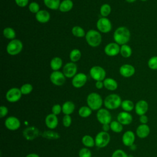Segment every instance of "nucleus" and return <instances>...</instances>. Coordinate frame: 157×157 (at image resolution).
<instances>
[{"mask_svg":"<svg viewBox=\"0 0 157 157\" xmlns=\"http://www.w3.org/2000/svg\"><path fill=\"white\" fill-rule=\"evenodd\" d=\"M122 101L121 97L117 94H110L105 97L104 105L108 110H115L121 106Z\"/></svg>","mask_w":157,"mask_h":157,"instance_id":"nucleus-4","label":"nucleus"},{"mask_svg":"<svg viewBox=\"0 0 157 157\" xmlns=\"http://www.w3.org/2000/svg\"><path fill=\"white\" fill-rule=\"evenodd\" d=\"M90 75L96 81H103L105 78L106 72L101 66H94L90 69Z\"/></svg>","mask_w":157,"mask_h":157,"instance_id":"nucleus-7","label":"nucleus"},{"mask_svg":"<svg viewBox=\"0 0 157 157\" xmlns=\"http://www.w3.org/2000/svg\"><path fill=\"white\" fill-rule=\"evenodd\" d=\"M74 6V3L72 0H63L61 2L59 10L61 12H67L70 11Z\"/></svg>","mask_w":157,"mask_h":157,"instance_id":"nucleus-26","label":"nucleus"},{"mask_svg":"<svg viewBox=\"0 0 157 157\" xmlns=\"http://www.w3.org/2000/svg\"><path fill=\"white\" fill-rule=\"evenodd\" d=\"M44 3L49 9L57 10L59 9L61 1L60 0H44Z\"/></svg>","mask_w":157,"mask_h":157,"instance_id":"nucleus-29","label":"nucleus"},{"mask_svg":"<svg viewBox=\"0 0 157 157\" xmlns=\"http://www.w3.org/2000/svg\"><path fill=\"white\" fill-rule=\"evenodd\" d=\"M8 109L5 105H1L0 107V117L2 118L6 117L8 113Z\"/></svg>","mask_w":157,"mask_h":157,"instance_id":"nucleus-46","label":"nucleus"},{"mask_svg":"<svg viewBox=\"0 0 157 157\" xmlns=\"http://www.w3.org/2000/svg\"><path fill=\"white\" fill-rule=\"evenodd\" d=\"M135 141V134L132 131H126L122 136V142L127 147L132 145Z\"/></svg>","mask_w":157,"mask_h":157,"instance_id":"nucleus-21","label":"nucleus"},{"mask_svg":"<svg viewBox=\"0 0 157 157\" xmlns=\"http://www.w3.org/2000/svg\"><path fill=\"white\" fill-rule=\"evenodd\" d=\"M139 121L141 123V124H147L148 121V117L145 115H143L140 116L139 118Z\"/></svg>","mask_w":157,"mask_h":157,"instance_id":"nucleus-48","label":"nucleus"},{"mask_svg":"<svg viewBox=\"0 0 157 157\" xmlns=\"http://www.w3.org/2000/svg\"><path fill=\"white\" fill-rule=\"evenodd\" d=\"M39 134V131L35 126H29L23 131V137L28 140H32L36 139Z\"/></svg>","mask_w":157,"mask_h":157,"instance_id":"nucleus-17","label":"nucleus"},{"mask_svg":"<svg viewBox=\"0 0 157 157\" xmlns=\"http://www.w3.org/2000/svg\"><path fill=\"white\" fill-rule=\"evenodd\" d=\"M79 157H91V151L86 147L82 148L78 152Z\"/></svg>","mask_w":157,"mask_h":157,"instance_id":"nucleus-42","label":"nucleus"},{"mask_svg":"<svg viewBox=\"0 0 157 157\" xmlns=\"http://www.w3.org/2000/svg\"><path fill=\"white\" fill-rule=\"evenodd\" d=\"M104 86L108 90L114 91L118 88L117 82L112 78H106L103 80Z\"/></svg>","mask_w":157,"mask_h":157,"instance_id":"nucleus-24","label":"nucleus"},{"mask_svg":"<svg viewBox=\"0 0 157 157\" xmlns=\"http://www.w3.org/2000/svg\"><path fill=\"white\" fill-rule=\"evenodd\" d=\"M15 2L20 7H25L28 4L29 0H15Z\"/></svg>","mask_w":157,"mask_h":157,"instance_id":"nucleus-47","label":"nucleus"},{"mask_svg":"<svg viewBox=\"0 0 157 157\" xmlns=\"http://www.w3.org/2000/svg\"><path fill=\"white\" fill-rule=\"evenodd\" d=\"M120 46L116 42H110L104 47V52L109 56H115L120 53Z\"/></svg>","mask_w":157,"mask_h":157,"instance_id":"nucleus-15","label":"nucleus"},{"mask_svg":"<svg viewBox=\"0 0 157 157\" xmlns=\"http://www.w3.org/2000/svg\"><path fill=\"white\" fill-rule=\"evenodd\" d=\"M62 112V106L59 104H55L52 107V113L55 115H59Z\"/></svg>","mask_w":157,"mask_h":157,"instance_id":"nucleus-45","label":"nucleus"},{"mask_svg":"<svg viewBox=\"0 0 157 157\" xmlns=\"http://www.w3.org/2000/svg\"><path fill=\"white\" fill-rule=\"evenodd\" d=\"M3 36L7 39L13 40L16 36L15 31L11 27H6L3 29Z\"/></svg>","mask_w":157,"mask_h":157,"instance_id":"nucleus-32","label":"nucleus"},{"mask_svg":"<svg viewBox=\"0 0 157 157\" xmlns=\"http://www.w3.org/2000/svg\"><path fill=\"white\" fill-rule=\"evenodd\" d=\"M127 2H128V3H133V2H134L136 0H125Z\"/></svg>","mask_w":157,"mask_h":157,"instance_id":"nucleus-52","label":"nucleus"},{"mask_svg":"<svg viewBox=\"0 0 157 157\" xmlns=\"http://www.w3.org/2000/svg\"><path fill=\"white\" fill-rule=\"evenodd\" d=\"M110 129L116 133H120L123 131V124H121L118 121H112L110 123Z\"/></svg>","mask_w":157,"mask_h":157,"instance_id":"nucleus-35","label":"nucleus"},{"mask_svg":"<svg viewBox=\"0 0 157 157\" xmlns=\"http://www.w3.org/2000/svg\"><path fill=\"white\" fill-rule=\"evenodd\" d=\"M81 56H82L81 52L80 51V50L77 48L72 50L69 53V58L71 62H73V63H75L78 61L80 59Z\"/></svg>","mask_w":157,"mask_h":157,"instance_id":"nucleus-33","label":"nucleus"},{"mask_svg":"<svg viewBox=\"0 0 157 157\" xmlns=\"http://www.w3.org/2000/svg\"><path fill=\"white\" fill-rule=\"evenodd\" d=\"M134 109L137 115L139 116L145 115L148 110V104L145 100H140L136 102Z\"/></svg>","mask_w":157,"mask_h":157,"instance_id":"nucleus-18","label":"nucleus"},{"mask_svg":"<svg viewBox=\"0 0 157 157\" xmlns=\"http://www.w3.org/2000/svg\"><path fill=\"white\" fill-rule=\"evenodd\" d=\"M20 89L21 90L22 94L26 95L31 93V91L33 90V87L32 85L30 83H25V84H23Z\"/></svg>","mask_w":157,"mask_h":157,"instance_id":"nucleus-39","label":"nucleus"},{"mask_svg":"<svg viewBox=\"0 0 157 157\" xmlns=\"http://www.w3.org/2000/svg\"><path fill=\"white\" fill-rule=\"evenodd\" d=\"M41 136L44 138L48 139H57L59 138V135L56 132L52 131H45L41 134Z\"/></svg>","mask_w":157,"mask_h":157,"instance_id":"nucleus-38","label":"nucleus"},{"mask_svg":"<svg viewBox=\"0 0 157 157\" xmlns=\"http://www.w3.org/2000/svg\"><path fill=\"white\" fill-rule=\"evenodd\" d=\"M113 37L115 42L120 45L127 44L130 40L131 33L128 28L120 26L114 31Z\"/></svg>","mask_w":157,"mask_h":157,"instance_id":"nucleus-1","label":"nucleus"},{"mask_svg":"<svg viewBox=\"0 0 157 157\" xmlns=\"http://www.w3.org/2000/svg\"><path fill=\"white\" fill-rule=\"evenodd\" d=\"M112 157H129L123 150L118 149L114 151L112 155Z\"/></svg>","mask_w":157,"mask_h":157,"instance_id":"nucleus-44","label":"nucleus"},{"mask_svg":"<svg viewBox=\"0 0 157 157\" xmlns=\"http://www.w3.org/2000/svg\"><path fill=\"white\" fill-rule=\"evenodd\" d=\"M95 86L97 89H102L104 86V83L102 81H96L95 83Z\"/></svg>","mask_w":157,"mask_h":157,"instance_id":"nucleus-49","label":"nucleus"},{"mask_svg":"<svg viewBox=\"0 0 157 157\" xmlns=\"http://www.w3.org/2000/svg\"><path fill=\"white\" fill-rule=\"evenodd\" d=\"M29 10L33 13H37L40 10L39 4L36 2H31L28 6Z\"/></svg>","mask_w":157,"mask_h":157,"instance_id":"nucleus-41","label":"nucleus"},{"mask_svg":"<svg viewBox=\"0 0 157 157\" xmlns=\"http://www.w3.org/2000/svg\"><path fill=\"white\" fill-rule=\"evenodd\" d=\"M45 123L47 127L49 129H53L56 128L58 124L57 115H55L52 113L48 114L45 118Z\"/></svg>","mask_w":157,"mask_h":157,"instance_id":"nucleus-20","label":"nucleus"},{"mask_svg":"<svg viewBox=\"0 0 157 157\" xmlns=\"http://www.w3.org/2000/svg\"><path fill=\"white\" fill-rule=\"evenodd\" d=\"M148 67L152 70H157V56H151L148 61Z\"/></svg>","mask_w":157,"mask_h":157,"instance_id":"nucleus-40","label":"nucleus"},{"mask_svg":"<svg viewBox=\"0 0 157 157\" xmlns=\"http://www.w3.org/2000/svg\"><path fill=\"white\" fill-rule=\"evenodd\" d=\"M96 27L98 31L102 33H108L112 30V25L110 20L107 17H101L96 22Z\"/></svg>","mask_w":157,"mask_h":157,"instance_id":"nucleus-8","label":"nucleus"},{"mask_svg":"<svg viewBox=\"0 0 157 157\" xmlns=\"http://www.w3.org/2000/svg\"><path fill=\"white\" fill-rule=\"evenodd\" d=\"M77 64L73 62L66 63L63 69V72L67 78H73L77 74Z\"/></svg>","mask_w":157,"mask_h":157,"instance_id":"nucleus-12","label":"nucleus"},{"mask_svg":"<svg viewBox=\"0 0 157 157\" xmlns=\"http://www.w3.org/2000/svg\"><path fill=\"white\" fill-rule=\"evenodd\" d=\"M95 145L98 148H104L110 142V136L107 132L101 131L98 132L94 139Z\"/></svg>","mask_w":157,"mask_h":157,"instance_id":"nucleus-6","label":"nucleus"},{"mask_svg":"<svg viewBox=\"0 0 157 157\" xmlns=\"http://www.w3.org/2000/svg\"><path fill=\"white\" fill-rule=\"evenodd\" d=\"M50 80L53 85L56 86H61L65 83L66 77L63 72L59 71H55L50 74Z\"/></svg>","mask_w":157,"mask_h":157,"instance_id":"nucleus-11","label":"nucleus"},{"mask_svg":"<svg viewBox=\"0 0 157 157\" xmlns=\"http://www.w3.org/2000/svg\"><path fill=\"white\" fill-rule=\"evenodd\" d=\"M23 49V43L19 39L11 40L6 47V51L10 55L13 56L19 54Z\"/></svg>","mask_w":157,"mask_h":157,"instance_id":"nucleus-5","label":"nucleus"},{"mask_svg":"<svg viewBox=\"0 0 157 157\" xmlns=\"http://www.w3.org/2000/svg\"><path fill=\"white\" fill-rule=\"evenodd\" d=\"M22 93L20 88L14 87L9 89L6 94V98L9 102H16L21 98Z\"/></svg>","mask_w":157,"mask_h":157,"instance_id":"nucleus-10","label":"nucleus"},{"mask_svg":"<svg viewBox=\"0 0 157 157\" xmlns=\"http://www.w3.org/2000/svg\"><path fill=\"white\" fill-rule=\"evenodd\" d=\"M36 20L40 23H46L50 19V13L45 10H40L37 13H36Z\"/></svg>","mask_w":157,"mask_h":157,"instance_id":"nucleus-23","label":"nucleus"},{"mask_svg":"<svg viewBox=\"0 0 157 157\" xmlns=\"http://www.w3.org/2000/svg\"><path fill=\"white\" fill-rule=\"evenodd\" d=\"M50 66L51 69L53 71H58L63 66V61L61 58L55 56L51 59L50 63Z\"/></svg>","mask_w":157,"mask_h":157,"instance_id":"nucleus-27","label":"nucleus"},{"mask_svg":"<svg viewBox=\"0 0 157 157\" xmlns=\"http://www.w3.org/2000/svg\"><path fill=\"white\" fill-rule=\"evenodd\" d=\"M72 34L77 37H83L85 36L86 33L85 32V30L79 26H74L71 29Z\"/></svg>","mask_w":157,"mask_h":157,"instance_id":"nucleus-34","label":"nucleus"},{"mask_svg":"<svg viewBox=\"0 0 157 157\" xmlns=\"http://www.w3.org/2000/svg\"><path fill=\"white\" fill-rule=\"evenodd\" d=\"M98 121L102 124H110L112 121V115L107 109H100L96 113Z\"/></svg>","mask_w":157,"mask_h":157,"instance_id":"nucleus-9","label":"nucleus"},{"mask_svg":"<svg viewBox=\"0 0 157 157\" xmlns=\"http://www.w3.org/2000/svg\"><path fill=\"white\" fill-rule=\"evenodd\" d=\"M140 1H147L148 0H140Z\"/></svg>","mask_w":157,"mask_h":157,"instance_id":"nucleus-53","label":"nucleus"},{"mask_svg":"<svg viewBox=\"0 0 157 157\" xmlns=\"http://www.w3.org/2000/svg\"><path fill=\"white\" fill-rule=\"evenodd\" d=\"M92 110L88 106H82L78 110V115L82 118H87L91 115Z\"/></svg>","mask_w":157,"mask_h":157,"instance_id":"nucleus-36","label":"nucleus"},{"mask_svg":"<svg viewBox=\"0 0 157 157\" xmlns=\"http://www.w3.org/2000/svg\"><path fill=\"white\" fill-rule=\"evenodd\" d=\"M82 142L86 147H93L95 145V140L90 135H85L82 138Z\"/></svg>","mask_w":157,"mask_h":157,"instance_id":"nucleus-30","label":"nucleus"},{"mask_svg":"<svg viewBox=\"0 0 157 157\" xmlns=\"http://www.w3.org/2000/svg\"><path fill=\"white\" fill-rule=\"evenodd\" d=\"M120 74L125 78H129L134 75L136 72L135 67L129 64H124L120 66L119 69Z\"/></svg>","mask_w":157,"mask_h":157,"instance_id":"nucleus-16","label":"nucleus"},{"mask_svg":"<svg viewBox=\"0 0 157 157\" xmlns=\"http://www.w3.org/2000/svg\"><path fill=\"white\" fill-rule=\"evenodd\" d=\"M26 157H40L39 155L36 154V153H29L28 155H27L26 156Z\"/></svg>","mask_w":157,"mask_h":157,"instance_id":"nucleus-51","label":"nucleus"},{"mask_svg":"<svg viewBox=\"0 0 157 157\" xmlns=\"http://www.w3.org/2000/svg\"><path fill=\"white\" fill-rule=\"evenodd\" d=\"M87 81V75L82 72L77 74L72 79V85L76 88L83 86Z\"/></svg>","mask_w":157,"mask_h":157,"instance_id":"nucleus-13","label":"nucleus"},{"mask_svg":"<svg viewBox=\"0 0 157 157\" xmlns=\"http://www.w3.org/2000/svg\"><path fill=\"white\" fill-rule=\"evenodd\" d=\"M86 104L92 110H98L101 109L103 100L100 94L97 93H91L86 98Z\"/></svg>","mask_w":157,"mask_h":157,"instance_id":"nucleus-2","label":"nucleus"},{"mask_svg":"<svg viewBox=\"0 0 157 157\" xmlns=\"http://www.w3.org/2000/svg\"><path fill=\"white\" fill-rule=\"evenodd\" d=\"M112 9L109 4H104L100 7V13L102 17H107L111 12Z\"/></svg>","mask_w":157,"mask_h":157,"instance_id":"nucleus-37","label":"nucleus"},{"mask_svg":"<svg viewBox=\"0 0 157 157\" xmlns=\"http://www.w3.org/2000/svg\"><path fill=\"white\" fill-rule=\"evenodd\" d=\"M136 135L140 139L147 137L150 132V129L147 124H141L136 129Z\"/></svg>","mask_w":157,"mask_h":157,"instance_id":"nucleus-22","label":"nucleus"},{"mask_svg":"<svg viewBox=\"0 0 157 157\" xmlns=\"http://www.w3.org/2000/svg\"><path fill=\"white\" fill-rule=\"evenodd\" d=\"M85 40L90 46L92 47H96L101 44L102 36L98 31L90 29L86 33Z\"/></svg>","mask_w":157,"mask_h":157,"instance_id":"nucleus-3","label":"nucleus"},{"mask_svg":"<svg viewBox=\"0 0 157 157\" xmlns=\"http://www.w3.org/2000/svg\"><path fill=\"white\" fill-rule=\"evenodd\" d=\"M132 53L131 47L128 44H124L120 46V53L123 58H129L131 56Z\"/></svg>","mask_w":157,"mask_h":157,"instance_id":"nucleus-28","label":"nucleus"},{"mask_svg":"<svg viewBox=\"0 0 157 157\" xmlns=\"http://www.w3.org/2000/svg\"><path fill=\"white\" fill-rule=\"evenodd\" d=\"M75 104L71 101H66L62 105V112L64 115H70L75 110Z\"/></svg>","mask_w":157,"mask_h":157,"instance_id":"nucleus-25","label":"nucleus"},{"mask_svg":"<svg viewBox=\"0 0 157 157\" xmlns=\"http://www.w3.org/2000/svg\"><path fill=\"white\" fill-rule=\"evenodd\" d=\"M102 131H104V132H108V131L110 129V124H102Z\"/></svg>","mask_w":157,"mask_h":157,"instance_id":"nucleus-50","label":"nucleus"},{"mask_svg":"<svg viewBox=\"0 0 157 157\" xmlns=\"http://www.w3.org/2000/svg\"><path fill=\"white\" fill-rule=\"evenodd\" d=\"M117 121L123 125H128L132 121V115L125 111L120 112L117 115Z\"/></svg>","mask_w":157,"mask_h":157,"instance_id":"nucleus-19","label":"nucleus"},{"mask_svg":"<svg viewBox=\"0 0 157 157\" xmlns=\"http://www.w3.org/2000/svg\"><path fill=\"white\" fill-rule=\"evenodd\" d=\"M121 107L124 111L129 112L132 111L134 109L135 105L132 101L129 99H125L122 101Z\"/></svg>","mask_w":157,"mask_h":157,"instance_id":"nucleus-31","label":"nucleus"},{"mask_svg":"<svg viewBox=\"0 0 157 157\" xmlns=\"http://www.w3.org/2000/svg\"><path fill=\"white\" fill-rule=\"evenodd\" d=\"M4 124L7 129L10 131H16L20 127L21 123L18 118L10 116L6 119Z\"/></svg>","mask_w":157,"mask_h":157,"instance_id":"nucleus-14","label":"nucleus"},{"mask_svg":"<svg viewBox=\"0 0 157 157\" xmlns=\"http://www.w3.org/2000/svg\"><path fill=\"white\" fill-rule=\"evenodd\" d=\"M72 123L71 117L69 115H65L63 118V124L64 127L68 128Z\"/></svg>","mask_w":157,"mask_h":157,"instance_id":"nucleus-43","label":"nucleus"}]
</instances>
